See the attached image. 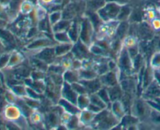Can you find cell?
<instances>
[{
  "instance_id": "cell-24",
  "label": "cell",
  "mask_w": 160,
  "mask_h": 130,
  "mask_svg": "<svg viewBox=\"0 0 160 130\" xmlns=\"http://www.w3.org/2000/svg\"><path fill=\"white\" fill-rule=\"evenodd\" d=\"M34 9H35V6H34L32 1H31V0H23L20 3L19 11L23 15L28 16Z\"/></svg>"
},
{
  "instance_id": "cell-17",
  "label": "cell",
  "mask_w": 160,
  "mask_h": 130,
  "mask_svg": "<svg viewBox=\"0 0 160 130\" xmlns=\"http://www.w3.org/2000/svg\"><path fill=\"white\" fill-rule=\"evenodd\" d=\"M80 76V81L81 80H91L94 78H98V74L95 68H81L78 70Z\"/></svg>"
},
{
  "instance_id": "cell-6",
  "label": "cell",
  "mask_w": 160,
  "mask_h": 130,
  "mask_svg": "<svg viewBox=\"0 0 160 130\" xmlns=\"http://www.w3.org/2000/svg\"><path fill=\"white\" fill-rule=\"evenodd\" d=\"M81 23V29L79 40L89 47L94 42L93 40L95 31V26L88 17H84Z\"/></svg>"
},
{
  "instance_id": "cell-33",
  "label": "cell",
  "mask_w": 160,
  "mask_h": 130,
  "mask_svg": "<svg viewBox=\"0 0 160 130\" xmlns=\"http://www.w3.org/2000/svg\"><path fill=\"white\" fill-rule=\"evenodd\" d=\"M106 2H113V3H117V4L120 5V6H125V5L130 4L131 0H105Z\"/></svg>"
},
{
  "instance_id": "cell-5",
  "label": "cell",
  "mask_w": 160,
  "mask_h": 130,
  "mask_svg": "<svg viewBox=\"0 0 160 130\" xmlns=\"http://www.w3.org/2000/svg\"><path fill=\"white\" fill-rule=\"evenodd\" d=\"M56 44H57V42L54 39H50L45 35L39 36V37L36 36L35 39H34L31 42L27 44L26 46H25V50L28 52H33L31 54V56H34L41 50L47 48V47L56 46Z\"/></svg>"
},
{
  "instance_id": "cell-25",
  "label": "cell",
  "mask_w": 160,
  "mask_h": 130,
  "mask_svg": "<svg viewBox=\"0 0 160 130\" xmlns=\"http://www.w3.org/2000/svg\"><path fill=\"white\" fill-rule=\"evenodd\" d=\"M11 90L19 97L27 96L26 84H13L9 86Z\"/></svg>"
},
{
  "instance_id": "cell-31",
  "label": "cell",
  "mask_w": 160,
  "mask_h": 130,
  "mask_svg": "<svg viewBox=\"0 0 160 130\" xmlns=\"http://www.w3.org/2000/svg\"><path fill=\"white\" fill-rule=\"evenodd\" d=\"M72 88L73 89V90L78 94V95H81V94H86L88 93V92L87 89L85 88V86L81 82V81H78V82L72 83L71 84ZM89 94V93H88Z\"/></svg>"
},
{
  "instance_id": "cell-2",
  "label": "cell",
  "mask_w": 160,
  "mask_h": 130,
  "mask_svg": "<svg viewBox=\"0 0 160 130\" xmlns=\"http://www.w3.org/2000/svg\"><path fill=\"white\" fill-rule=\"evenodd\" d=\"M152 106L145 99L135 98L133 100L131 107V113L137 117L140 122H146L148 120L152 112Z\"/></svg>"
},
{
  "instance_id": "cell-32",
  "label": "cell",
  "mask_w": 160,
  "mask_h": 130,
  "mask_svg": "<svg viewBox=\"0 0 160 130\" xmlns=\"http://www.w3.org/2000/svg\"><path fill=\"white\" fill-rule=\"evenodd\" d=\"M38 2L40 4H42L45 7H46V6L52 7V6L63 4L64 0H38Z\"/></svg>"
},
{
  "instance_id": "cell-26",
  "label": "cell",
  "mask_w": 160,
  "mask_h": 130,
  "mask_svg": "<svg viewBox=\"0 0 160 130\" xmlns=\"http://www.w3.org/2000/svg\"><path fill=\"white\" fill-rule=\"evenodd\" d=\"M90 96H89L88 93L78 95L77 105H78V107L81 110L87 109L88 105L90 104Z\"/></svg>"
},
{
  "instance_id": "cell-22",
  "label": "cell",
  "mask_w": 160,
  "mask_h": 130,
  "mask_svg": "<svg viewBox=\"0 0 160 130\" xmlns=\"http://www.w3.org/2000/svg\"><path fill=\"white\" fill-rule=\"evenodd\" d=\"M53 39L57 43H73L67 31H58L52 34ZM74 44V43H73Z\"/></svg>"
},
{
  "instance_id": "cell-10",
  "label": "cell",
  "mask_w": 160,
  "mask_h": 130,
  "mask_svg": "<svg viewBox=\"0 0 160 130\" xmlns=\"http://www.w3.org/2000/svg\"><path fill=\"white\" fill-rule=\"evenodd\" d=\"M109 107H110L109 108L112 111V112L113 113L114 115L120 121H121V119L126 115L127 109L125 107L123 103L122 102V100H118L111 102Z\"/></svg>"
},
{
  "instance_id": "cell-14",
  "label": "cell",
  "mask_w": 160,
  "mask_h": 130,
  "mask_svg": "<svg viewBox=\"0 0 160 130\" xmlns=\"http://www.w3.org/2000/svg\"><path fill=\"white\" fill-rule=\"evenodd\" d=\"M73 45H74L73 43H57L55 46L56 56L59 58L68 54L72 51Z\"/></svg>"
},
{
  "instance_id": "cell-8",
  "label": "cell",
  "mask_w": 160,
  "mask_h": 130,
  "mask_svg": "<svg viewBox=\"0 0 160 130\" xmlns=\"http://www.w3.org/2000/svg\"><path fill=\"white\" fill-rule=\"evenodd\" d=\"M61 97H63L69 101L77 104L78 94L73 90L71 84L64 81L62 87H61Z\"/></svg>"
},
{
  "instance_id": "cell-30",
  "label": "cell",
  "mask_w": 160,
  "mask_h": 130,
  "mask_svg": "<svg viewBox=\"0 0 160 130\" xmlns=\"http://www.w3.org/2000/svg\"><path fill=\"white\" fill-rule=\"evenodd\" d=\"M96 93L98 94V95L99 96L101 97V98L102 99V100H104L108 105H109V106L110 105L111 100H110V97H109V92H108L107 87L103 86V87H102L101 89L96 92Z\"/></svg>"
},
{
  "instance_id": "cell-29",
  "label": "cell",
  "mask_w": 160,
  "mask_h": 130,
  "mask_svg": "<svg viewBox=\"0 0 160 130\" xmlns=\"http://www.w3.org/2000/svg\"><path fill=\"white\" fill-rule=\"evenodd\" d=\"M10 55L11 53H8V52H3L0 54V70L6 68L9 64Z\"/></svg>"
},
{
  "instance_id": "cell-1",
  "label": "cell",
  "mask_w": 160,
  "mask_h": 130,
  "mask_svg": "<svg viewBox=\"0 0 160 130\" xmlns=\"http://www.w3.org/2000/svg\"><path fill=\"white\" fill-rule=\"evenodd\" d=\"M120 121L116 117L110 110L107 107L95 114L92 126L98 129H110L120 125Z\"/></svg>"
},
{
  "instance_id": "cell-13",
  "label": "cell",
  "mask_w": 160,
  "mask_h": 130,
  "mask_svg": "<svg viewBox=\"0 0 160 130\" xmlns=\"http://www.w3.org/2000/svg\"><path fill=\"white\" fill-rule=\"evenodd\" d=\"M81 21H74L73 20V23L70 25V28L67 31L69 36H70V39L73 43H76L80 39V34H81Z\"/></svg>"
},
{
  "instance_id": "cell-9",
  "label": "cell",
  "mask_w": 160,
  "mask_h": 130,
  "mask_svg": "<svg viewBox=\"0 0 160 130\" xmlns=\"http://www.w3.org/2000/svg\"><path fill=\"white\" fill-rule=\"evenodd\" d=\"M57 104L59 107H62L63 111H67V112L70 113V114H73V115H78L79 113L81 112V110L78 107V105L75 103H72V102L69 101L67 99L63 98V97H60L57 102Z\"/></svg>"
},
{
  "instance_id": "cell-4",
  "label": "cell",
  "mask_w": 160,
  "mask_h": 130,
  "mask_svg": "<svg viewBox=\"0 0 160 130\" xmlns=\"http://www.w3.org/2000/svg\"><path fill=\"white\" fill-rule=\"evenodd\" d=\"M122 6L113 3V2H106L103 6L96 11L97 14L103 23L117 20Z\"/></svg>"
},
{
  "instance_id": "cell-16",
  "label": "cell",
  "mask_w": 160,
  "mask_h": 130,
  "mask_svg": "<svg viewBox=\"0 0 160 130\" xmlns=\"http://www.w3.org/2000/svg\"><path fill=\"white\" fill-rule=\"evenodd\" d=\"M62 76H63L64 81L70 83V84L80 81L79 72L78 70H74L72 68L67 69L63 72Z\"/></svg>"
},
{
  "instance_id": "cell-20",
  "label": "cell",
  "mask_w": 160,
  "mask_h": 130,
  "mask_svg": "<svg viewBox=\"0 0 160 130\" xmlns=\"http://www.w3.org/2000/svg\"><path fill=\"white\" fill-rule=\"evenodd\" d=\"M73 23V20H67V19H62L59 22L52 28V34L58 31H67L70 28V25Z\"/></svg>"
},
{
  "instance_id": "cell-21",
  "label": "cell",
  "mask_w": 160,
  "mask_h": 130,
  "mask_svg": "<svg viewBox=\"0 0 160 130\" xmlns=\"http://www.w3.org/2000/svg\"><path fill=\"white\" fill-rule=\"evenodd\" d=\"M62 19H63L62 9H57V10L52 11L50 13L48 14V21L49 23L51 28L55 24L60 21Z\"/></svg>"
},
{
  "instance_id": "cell-7",
  "label": "cell",
  "mask_w": 160,
  "mask_h": 130,
  "mask_svg": "<svg viewBox=\"0 0 160 130\" xmlns=\"http://www.w3.org/2000/svg\"><path fill=\"white\" fill-rule=\"evenodd\" d=\"M34 56L44 61L48 65L56 62V59L58 58L56 56V53H55V46L47 47V48L43 49L40 52H38L37 54L34 55Z\"/></svg>"
},
{
  "instance_id": "cell-19",
  "label": "cell",
  "mask_w": 160,
  "mask_h": 130,
  "mask_svg": "<svg viewBox=\"0 0 160 130\" xmlns=\"http://www.w3.org/2000/svg\"><path fill=\"white\" fill-rule=\"evenodd\" d=\"M45 122L48 125V126L52 128H56L58 125L61 124V117L59 114L55 111L48 113L45 117Z\"/></svg>"
},
{
  "instance_id": "cell-28",
  "label": "cell",
  "mask_w": 160,
  "mask_h": 130,
  "mask_svg": "<svg viewBox=\"0 0 160 130\" xmlns=\"http://www.w3.org/2000/svg\"><path fill=\"white\" fill-rule=\"evenodd\" d=\"M150 66L152 67L154 70L156 69H160V50L159 51L155 52L152 56L150 60Z\"/></svg>"
},
{
  "instance_id": "cell-11",
  "label": "cell",
  "mask_w": 160,
  "mask_h": 130,
  "mask_svg": "<svg viewBox=\"0 0 160 130\" xmlns=\"http://www.w3.org/2000/svg\"><path fill=\"white\" fill-rule=\"evenodd\" d=\"M80 81L85 86L89 94L97 92L102 87H103L99 77L91 80H81Z\"/></svg>"
},
{
  "instance_id": "cell-34",
  "label": "cell",
  "mask_w": 160,
  "mask_h": 130,
  "mask_svg": "<svg viewBox=\"0 0 160 130\" xmlns=\"http://www.w3.org/2000/svg\"><path fill=\"white\" fill-rule=\"evenodd\" d=\"M154 78L156 82L160 85V69L154 70Z\"/></svg>"
},
{
  "instance_id": "cell-3",
  "label": "cell",
  "mask_w": 160,
  "mask_h": 130,
  "mask_svg": "<svg viewBox=\"0 0 160 130\" xmlns=\"http://www.w3.org/2000/svg\"><path fill=\"white\" fill-rule=\"evenodd\" d=\"M123 43V42H122ZM117 64L121 74L131 76L132 74L135 73L133 65V59L130 55L128 49L122 45L121 49L117 54Z\"/></svg>"
},
{
  "instance_id": "cell-27",
  "label": "cell",
  "mask_w": 160,
  "mask_h": 130,
  "mask_svg": "<svg viewBox=\"0 0 160 130\" xmlns=\"http://www.w3.org/2000/svg\"><path fill=\"white\" fill-rule=\"evenodd\" d=\"M89 96H90V102L93 104L96 105V106L99 107L102 109H106V108L109 107V105L96 93H92L89 94Z\"/></svg>"
},
{
  "instance_id": "cell-18",
  "label": "cell",
  "mask_w": 160,
  "mask_h": 130,
  "mask_svg": "<svg viewBox=\"0 0 160 130\" xmlns=\"http://www.w3.org/2000/svg\"><path fill=\"white\" fill-rule=\"evenodd\" d=\"M23 60H24V56L20 52H12L10 55V58H9V64H8L6 68H12V67H17L20 64H22Z\"/></svg>"
},
{
  "instance_id": "cell-23",
  "label": "cell",
  "mask_w": 160,
  "mask_h": 130,
  "mask_svg": "<svg viewBox=\"0 0 160 130\" xmlns=\"http://www.w3.org/2000/svg\"><path fill=\"white\" fill-rule=\"evenodd\" d=\"M131 12H132V8L131 6H130V4L123 6L121 7L118 17H117V20L120 22L129 21Z\"/></svg>"
},
{
  "instance_id": "cell-35",
  "label": "cell",
  "mask_w": 160,
  "mask_h": 130,
  "mask_svg": "<svg viewBox=\"0 0 160 130\" xmlns=\"http://www.w3.org/2000/svg\"><path fill=\"white\" fill-rule=\"evenodd\" d=\"M70 2H73V3H77V2H79L81 1V0H70Z\"/></svg>"
},
{
  "instance_id": "cell-12",
  "label": "cell",
  "mask_w": 160,
  "mask_h": 130,
  "mask_svg": "<svg viewBox=\"0 0 160 130\" xmlns=\"http://www.w3.org/2000/svg\"><path fill=\"white\" fill-rule=\"evenodd\" d=\"M95 113L91 111L90 110L84 109L81 110V112L78 114V118L81 125L83 126H88V125H92L94 118L95 117Z\"/></svg>"
},
{
  "instance_id": "cell-15",
  "label": "cell",
  "mask_w": 160,
  "mask_h": 130,
  "mask_svg": "<svg viewBox=\"0 0 160 130\" xmlns=\"http://www.w3.org/2000/svg\"><path fill=\"white\" fill-rule=\"evenodd\" d=\"M107 89L108 92H109L111 102L115 101V100H122L123 96V91L122 89L120 83L113 86H111V87H108Z\"/></svg>"
}]
</instances>
